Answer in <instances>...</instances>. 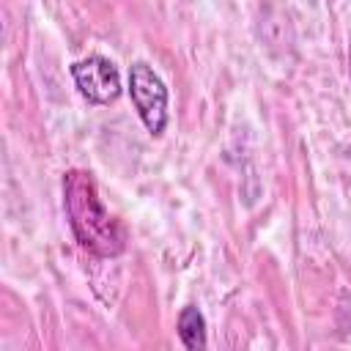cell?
<instances>
[{"instance_id":"1","label":"cell","mask_w":351,"mask_h":351,"mask_svg":"<svg viewBox=\"0 0 351 351\" xmlns=\"http://www.w3.org/2000/svg\"><path fill=\"white\" fill-rule=\"evenodd\" d=\"M63 211L85 252L96 258H118L126 250V228L101 203L93 173L69 170L63 176Z\"/></svg>"},{"instance_id":"2","label":"cell","mask_w":351,"mask_h":351,"mask_svg":"<svg viewBox=\"0 0 351 351\" xmlns=\"http://www.w3.org/2000/svg\"><path fill=\"white\" fill-rule=\"evenodd\" d=\"M129 96L151 137H162L170 121V93L165 80L154 71L148 60H132L129 66Z\"/></svg>"},{"instance_id":"3","label":"cell","mask_w":351,"mask_h":351,"mask_svg":"<svg viewBox=\"0 0 351 351\" xmlns=\"http://www.w3.org/2000/svg\"><path fill=\"white\" fill-rule=\"evenodd\" d=\"M69 71H71V80H74L80 96L88 104H96V107L112 104V101H118V96L123 90L115 63L104 55H88L82 60H74Z\"/></svg>"},{"instance_id":"4","label":"cell","mask_w":351,"mask_h":351,"mask_svg":"<svg viewBox=\"0 0 351 351\" xmlns=\"http://www.w3.org/2000/svg\"><path fill=\"white\" fill-rule=\"evenodd\" d=\"M176 332H178L181 346L189 348V351H200V348H206V343H208V340H206V318H203V313H200L195 304L181 307Z\"/></svg>"},{"instance_id":"5","label":"cell","mask_w":351,"mask_h":351,"mask_svg":"<svg viewBox=\"0 0 351 351\" xmlns=\"http://www.w3.org/2000/svg\"><path fill=\"white\" fill-rule=\"evenodd\" d=\"M348 77H351V38H348Z\"/></svg>"}]
</instances>
